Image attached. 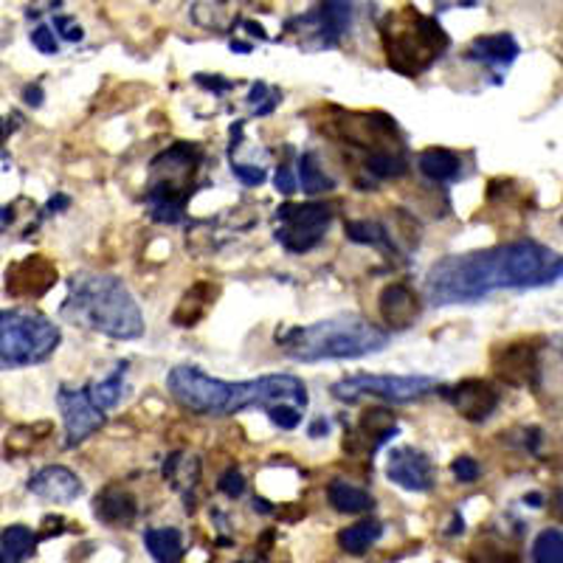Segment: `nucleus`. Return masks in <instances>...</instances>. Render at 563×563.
<instances>
[{
    "instance_id": "nucleus-14",
    "label": "nucleus",
    "mask_w": 563,
    "mask_h": 563,
    "mask_svg": "<svg viewBox=\"0 0 563 563\" xmlns=\"http://www.w3.org/2000/svg\"><path fill=\"white\" fill-rule=\"evenodd\" d=\"M378 310L389 330H409L420 319V296L404 282H395V285H386L380 290Z\"/></svg>"
},
{
    "instance_id": "nucleus-15",
    "label": "nucleus",
    "mask_w": 563,
    "mask_h": 563,
    "mask_svg": "<svg viewBox=\"0 0 563 563\" xmlns=\"http://www.w3.org/2000/svg\"><path fill=\"white\" fill-rule=\"evenodd\" d=\"M29 490L45 501L68 505V501H74L82 496L85 487H82V479H79V476L74 474L70 467L48 465V467H43V471H37V474L29 479Z\"/></svg>"
},
{
    "instance_id": "nucleus-9",
    "label": "nucleus",
    "mask_w": 563,
    "mask_h": 563,
    "mask_svg": "<svg viewBox=\"0 0 563 563\" xmlns=\"http://www.w3.org/2000/svg\"><path fill=\"white\" fill-rule=\"evenodd\" d=\"M276 218L282 220V229L276 231V240L288 251L305 254L316 249L324 238L327 225L333 220V206L327 203H285L279 206Z\"/></svg>"
},
{
    "instance_id": "nucleus-24",
    "label": "nucleus",
    "mask_w": 563,
    "mask_h": 563,
    "mask_svg": "<svg viewBox=\"0 0 563 563\" xmlns=\"http://www.w3.org/2000/svg\"><path fill=\"white\" fill-rule=\"evenodd\" d=\"M144 547L158 563H178L184 558V541H180V530L175 527H153L144 532Z\"/></svg>"
},
{
    "instance_id": "nucleus-25",
    "label": "nucleus",
    "mask_w": 563,
    "mask_h": 563,
    "mask_svg": "<svg viewBox=\"0 0 563 563\" xmlns=\"http://www.w3.org/2000/svg\"><path fill=\"white\" fill-rule=\"evenodd\" d=\"M380 536H384V525L375 519H364L339 532V547L350 555H364Z\"/></svg>"
},
{
    "instance_id": "nucleus-36",
    "label": "nucleus",
    "mask_w": 563,
    "mask_h": 563,
    "mask_svg": "<svg viewBox=\"0 0 563 563\" xmlns=\"http://www.w3.org/2000/svg\"><path fill=\"white\" fill-rule=\"evenodd\" d=\"M54 26H57V32L63 34L65 40H70V43H77V40H82V26H77V23H74V20L70 18H57L54 20Z\"/></svg>"
},
{
    "instance_id": "nucleus-1",
    "label": "nucleus",
    "mask_w": 563,
    "mask_h": 563,
    "mask_svg": "<svg viewBox=\"0 0 563 563\" xmlns=\"http://www.w3.org/2000/svg\"><path fill=\"white\" fill-rule=\"evenodd\" d=\"M563 276V254L532 240L445 256L426 274V296L437 308L471 305L496 290L544 288Z\"/></svg>"
},
{
    "instance_id": "nucleus-17",
    "label": "nucleus",
    "mask_w": 563,
    "mask_h": 563,
    "mask_svg": "<svg viewBox=\"0 0 563 563\" xmlns=\"http://www.w3.org/2000/svg\"><path fill=\"white\" fill-rule=\"evenodd\" d=\"M449 397H451V404H454V409L471 422L487 420V417L496 411V406H499V395H496V389L482 378L462 380V384H456L454 389H451Z\"/></svg>"
},
{
    "instance_id": "nucleus-3",
    "label": "nucleus",
    "mask_w": 563,
    "mask_h": 563,
    "mask_svg": "<svg viewBox=\"0 0 563 563\" xmlns=\"http://www.w3.org/2000/svg\"><path fill=\"white\" fill-rule=\"evenodd\" d=\"M59 316L68 324L85 327L115 341H133L144 335V316H141L139 301L119 276L110 274L82 271L70 276Z\"/></svg>"
},
{
    "instance_id": "nucleus-12",
    "label": "nucleus",
    "mask_w": 563,
    "mask_h": 563,
    "mask_svg": "<svg viewBox=\"0 0 563 563\" xmlns=\"http://www.w3.org/2000/svg\"><path fill=\"white\" fill-rule=\"evenodd\" d=\"M57 265L43 254L23 256L7 268V294L12 299H43L57 285Z\"/></svg>"
},
{
    "instance_id": "nucleus-21",
    "label": "nucleus",
    "mask_w": 563,
    "mask_h": 563,
    "mask_svg": "<svg viewBox=\"0 0 563 563\" xmlns=\"http://www.w3.org/2000/svg\"><path fill=\"white\" fill-rule=\"evenodd\" d=\"M214 299H218V285H211V282H198L195 288H189L184 294L180 305L175 308L173 321L178 327H195L206 313H209Z\"/></svg>"
},
{
    "instance_id": "nucleus-4",
    "label": "nucleus",
    "mask_w": 563,
    "mask_h": 563,
    "mask_svg": "<svg viewBox=\"0 0 563 563\" xmlns=\"http://www.w3.org/2000/svg\"><path fill=\"white\" fill-rule=\"evenodd\" d=\"M389 344V333L361 316H333L305 327L276 330V346L288 358L316 364V361L364 358Z\"/></svg>"
},
{
    "instance_id": "nucleus-29",
    "label": "nucleus",
    "mask_w": 563,
    "mask_h": 563,
    "mask_svg": "<svg viewBox=\"0 0 563 563\" xmlns=\"http://www.w3.org/2000/svg\"><path fill=\"white\" fill-rule=\"evenodd\" d=\"M346 238H350L352 243L395 251V243H391L389 231H386L380 223H375V220H350V223H346Z\"/></svg>"
},
{
    "instance_id": "nucleus-22",
    "label": "nucleus",
    "mask_w": 563,
    "mask_h": 563,
    "mask_svg": "<svg viewBox=\"0 0 563 563\" xmlns=\"http://www.w3.org/2000/svg\"><path fill=\"white\" fill-rule=\"evenodd\" d=\"M417 167L429 180H437V184H449V180H456L462 175V158L454 153V150L445 147H431L426 153H420L417 158Z\"/></svg>"
},
{
    "instance_id": "nucleus-28",
    "label": "nucleus",
    "mask_w": 563,
    "mask_h": 563,
    "mask_svg": "<svg viewBox=\"0 0 563 563\" xmlns=\"http://www.w3.org/2000/svg\"><path fill=\"white\" fill-rule=\"evenodd\" d=\"M299 184L305 189V195H321L330 192L335 186V180L321 169V161L316 153H305L299 158Z\"/></svg>"
},
{
    "instance_id": "nucleus-42",
    "label": "nucleus",
    "mask_w": 563,
    "mask_h": 563,
    "mask_svg": "<svg viewBox=\"0 0 563 563\" xmlns=\"http://www.w3.org/2000/svg\"><path fill=\"white\" fill-rule=\"evenodd\" d=\"M527 505H541V496H538V493H532V496H527Z\"/></svg>"
},
{
    "instance_id": "nucleus-34",
    "label": "nucleus",
    "mask_w": 563,
    "mask_h": 563,
    "mask_svg": "<svg viewBox=\"0 0 563 563\" xmlns=\"http://www.w3.org/2000/svg\"><path fill=\"white\" fill-rule=\"evenodd\" d=\"M32 43H34V48H37V52H43V54H57V48H59L57 34H52V29H48V26L34 29Z\"/></svg>"
},
{
    "instance_id": "nucleus-32",
    "label": "nucleus",
    "mask_w": 563,
    "mask_h": 563,
    "mask_svg": "<svg viewBox=\"0 0 563 563\" xmlns=\"http://www.w3.org/2000/svg\"><path fill=\"white\" fill-rule=\"evenodd\" d=\"M451 474L456 476V482H476L479 479V462L474 456H456L451 462Z\"/></svg>"
},
{
    "instance_id": "nucleus-7",
    "label": "nucleus",
    "mask_w": 563,
    "mask_h": 563,
    "mask_svg": "<svg viewBox=\"0 0 563 563\" xmlns=\"http://www.w3.org/2000/svg\"><path fill=\"white\" fill-rule=\"evenodd\" d=\"M198 161L200 153L195 144H175L153 161V184L147 189V203L155 220L178 223L186 200L192 195Z\"/></svg>"
},
{
    "instance_id": "nucleus-11",
    "label": "nucleus",
    "mask_w": 563,
    "mask_h": 563,
    "mask_svg": "<svg viewBox=\"0 0 563 563\" xmlns=\"http://www.w3.org/2000/svg\"><path fill=\"white\" fill-rule=\"evenodd\" d=\"M57 406L63 411L65 422V445L77 449L79 442L97 434L104 422V411L93 406L88 389H74V386H59Z\"/></svg>"
},
{
    "instance_id": "nucleus-23",
    "label": "nucleus",
    "mask_w": 563,
    "mask_h": 563,
    "mask_svg": "<svg viewBox=\"0 0 563 563\" xmlns=\"http://www.w3.org/2000/svg\"><path fill=\"white\" fill-rule=\"evenodd\" d=\"M37 550V536L23 525H14L0 536V563H26Z\"/></svg>"
},
{
    "instance_id": "nucleus-27",
    "label": "nucleus",
    "mask_w": 563,
    "mask_h": 563,
    "mask_svg": "<svg viewBox=\"0 0 563 563\" xmlns=\"http://www.w3.org/2000/svg\"><path fill=\"white\" fill-rule=\"evenodd\" d=\"M124 372H128V364H119L115 366L113 375H108L104 380H93V384L85 386L97 409L108 411V409H113V406H119V400H122V395H124Z\"/></svg>"
},
{
    "instance_id": "nucleus-2",
    "label": "nucleus",
    "mask_w": 563,
    "mask_h": 563,
    "mask_svg": "<svg viewBox=\"0 0 563 563\" xmlns=\"http://www.w3.org/2000/svg\"><path fill=\"white\" fill-rule=\"evenodd\" d=\"M169 395L184 409L195 415H238L245 409H263L265 415L276 409H308V386L296 375H263V378L231 384L206 375L198 366H175L167 375Z\"/></svg>"
},
{
    "instance_id": "nucleus-8",
    "label": "nucleus",
    "mask_w": 563,
    "mask_h": 563,
    "mask_svg": "<svg viewBox=\"0 0 563 563\" xmlns=\"http://www.w3.org/2000/svg\"><path fill=\"white\" fill-rule=\"evenodd\" d=\"M440 380L431 375H372V372H355L346 378L335 380L333 397L341 404H355L361 397H375L386 404H411L420 397L431 395Z\"/></svg>"
},
{
    "instance_id": "nucleus-35",
    "label": "nucleus",
    "mask_w": 563,
    "mask_h": 563,
    "mask_svg": "<svg viewBox=\"0 0 563 563\" xmlns=\"http://www.w3.org/2000/svg\"><path fill=\"white\" fill-rule=\"evenodd\" d=\"M234 178L243 180L245 186H260L268 178V173L263 167H251V164H234Z\"/></svg>"
},
{
    "instance_id": "nucleus-31",
    "label": "nucleus",
    "mask_w": 563,
    "mask_h": 563,
    "mask_svg": "<svg viewBox=\"0 0 563 563\" xmlns=\"http://www.w3.org/2000/svg\"><path fill=\"white\" fill-rule=\"evenodd\" d=\"M364 167L372 178H400V175H406V161L395 153L366 155Z\"/></svg>"
},
{
    "instance_id": "nucleus-33",
    "label": "nucleus",
    "mask_w": 563,
    "mask_h": 563,
    "mask_svg": "<svg viewBox=\"0 0 563 563\" xmlns=\"http://www.w3.org/2000/svg\"><path fill=\"white\" fill-rule=\"evenodd\" d=\"M220 490H223L229 499H238V496H243L245 479H243V474H240L238 467H229V471L220 476Z\"/></svg>"
},
{
    "instance_id": "nucleus-18",
    "label": "nucleus",
    "mask_w": 563,
    "mask_h": 563,
    "mask_svg": "<svg viewBox=\"0 0 563 563\" xmlns=\"http://www.w3.org/2000/svg\"><path fill=\"white\" fill-rule=\"evenodd\" d=\"M519 57V43L516 37L507 32L501 34H487V37H476L467 48V59H476V63L493 65V68H510Z\"/></svg>"
},
{
    "instance_id": "nucleus-6",
    "label": "nucleus",
    "mask_w": 563,
    "mask_h": 563,
    "mask_svg": "<svg viewBox=\"0 0 563 563\" xmlns=\"http://www.w3.org/2000/svg\"><path fill=\"white\" fill-rule=\"evenodd\" d=\"M63 341L59 327L37 310H0V369L43 364Z\"/></svg>"
},
{
    "instance_id": "nucleus-38",
    "label": "nucleus",
    "mask_w": 563,
    "mask_h": 563,
    "mask_svg": "<svg viewBox=\"0 0 563 563\" xmlns=\"http://www.w3.org/2000/svg\"><path fill=\"white\" fill-rule=\"evenodd\" d=\"M23 97H26V102L34 104V108H37V104H43V90L34 88V85H29L26 93H23Z\"/></svg>"
},
{
    "instance_id": "nucleus-26",
    "label": "nucleus",
    "mask_w": 563,
    "mask_h": 563,
    "mask_svg": "<svg viewBox=\"0 0 563 563\" xmlns=\"http://www.w3.org/2000/svg\"><path fill=\"white\" fill-rule=\"evenodd\" d=\"M327 499L339 512H366L375 507V499L364 487H355L350 482H333L327 487Z\"/></svg>"
},
{
    "instance_id": "nucleus-39",
    "label": "nucleus",
    "mask_w": 563,
    "mask_h": 563,
    "mask_svg": "<svg viewBox=\"0 0 563 563\" xmlns=\"http://www.w3.org/2000/svg\"><path fill=\"white\" fill-rule=\"evenodd\" d=\"M12 122H18V115H12V119H9V122L0 124V144H3V139H7V135H9V130L18 128V124H12Z\"/></svg>"
},
{
    "instance_id": "nucleus-37",
    "label": "nucleus",
    "mask_w": 563,
    "mask_h": 563,
    "mask_svg": "<svg viewBox=\"0 0 563 563\" xmlns=\"http://www.w3.org/2000/svg\"><path fill=\"white\" fill-rule=\"evenodd\" d=\"M274 184H276V189H279L282 195H294V189H296V180H294V175H290L288 167L276 169Z\"/></svg>"
},
{
    "instance_id": "nucleus-20",
    "label": "nucleus",
    "mask_w": 563,
    "mask_h": 563,
    "mask_svg": "<svg viewBox=\"0 0 563 563\" xmlns=\"http://www.w3.org/2000/svg\"><path fill=\"white\" fill-rule=\"evenodd\" d=\"M310 23H316V34L321 37V45H335L346 34L352 23L350 3H324L319 12L308 14Z\"/></svg>"
},
{
    "instance_id": "nucleus-41",
    "label": "nucleus",
    "mask_w": 563,
    "mask_h": 563,
    "mask_svg": "<svg viewBox=\"0 0 563 563\" xmlns=\"http://www.w3.org/2000/svg\"><path fill=\"white\" fill-rule=\"evenodd\" d=\"M65 206H68V198H59V200H57V198H54V200H52V203H48V209H52V211H54V209H65Z\"/></svg>"
},
{
    "instance_id": "nucleus-30",
    "label": "nucleus",
    "mask_w": 563,
    "mask_h": 563,
    "mask_svg": "<svg viewBox=\"0 0 563 563\" xmlns=\"http://www.w3.org/2000/svg\"><path fill=\"white\" fill-rule=\"evenodd\" d=\"M532 561L536 563H563V532L544 530L532 541Z\"/></svg>"
},
{
    "instance_id": "nucleus-13",
    "label": "nucleus",
    "mask_w": 563,
    "mask_h": 563,
    "mask_svg": "<svg viewBox=\"0 0 563 563\" xmlns=\"http://www.w3.org/2000/svg\"><path fill=\"white\" fill-rule=\"evenodd\" d=\"M386 476L395 485L411 493H426L434 487V465L422 451L417 449H397L391 451L389 465H386Z\"/></svg>"
},
{
    "instance_id": "nucleus-19",
    "label": "nucleus",
    "mask_w": 563,
    "mask_h": 563,
    "mask_svg": "<svg viewBox=\"0 0 563 563\" xmlns=\"http://www.w3.org/2000/svg\"><path fill=\"white\" fill-rule=\"evenodd\" d=\"M93 512H97V519L108 527H124L135 519V499L130 496L128 490L122 487H104L102 493L93 501Z\"/></svg>"
},
{
    "instance_id": "nucleus-16",
    "label": "nucleus",
    "mask_w": 563,
    "mask_h": 563,
    "mask_svg": "<svg viewBox=\"0 0 563 563\" xmlns=\"http://www.w3.org/2000/svg\"><path fill=\"white\" fill-rule=\"evenodd\" d=\"M493 372L510 386L532 384L538 372V350L532 344H507L493 352Z\"/></svg>"
},
{
    "instance_id": "nucleus-5",
    "label": "nucleus",
    "mask_w": 563,
    "mask_h": 563,
    "mask_svg": "<svg viewBox=\"0 0 563 563\" xmlns=\"http://www.w3.org/2000/svg\"><path fill=\"white\" fill-rule=\"evenodd\" d=\"M380 43H384L391 70L404 74V77H417L422 70H429L437 57L445 54L449 34L434 18H426L406 7L380 20Z\"/></svg>"
},
{
    "instance_id": "nucleus-10",
    "label": "nucleus",
    "mask_w": 563,
    "mask_h": 563,
    "mask_svg": "<svg viewBox=\"0 0 563 563\" xmlns=\"http://www.w3.org/2000/svg\"><path fill=\"white\" fill-rule=\"evenodd\" d=\"M327 135L344 141L350 147L372 150V153H395L397 124L384 113H341V119L324 128Z\"/></svg>"
},
{
    "instance_id": "nucleus-40",
    "label": "nucleus",
    "mask_w": 563,
    "mask_h": 563,
    "mask_svg": "<svg viewBox=\"0 0 563 563\" xmlns=\"http://www.w3.org/2000/svg\"><path fill=\"white\" fill-rule=\"evenodd\" d=\"M321 431H330V426H327V422H324V420H319V422H316L313 429H310V437H319V434H321Z\"/></svg>"
}]
</instances>
